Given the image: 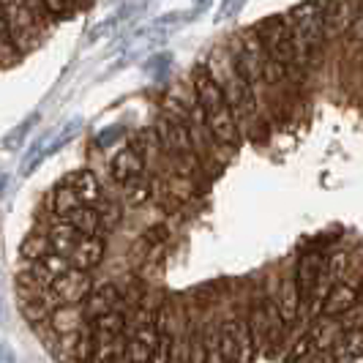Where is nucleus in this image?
<instances>
[{
	"mask_svg": "<svg viewBox=\"0 0 363 363\" xmlns=\"http://www.w3.org/2000/svg\"><path fill=\"white\" fill-rule=\"evenodd\" d=\"M336 320L342 323L345 333H347V330H363V303H361V298H358V303H355L352 309H347L345 314H339Z\"/></svg>",
	"mask_w": 363,
	"mask_h": 363,
	"instance_id": "25",
	"label": "nucleus"
},
{
	"mask_svg": "<svg viewBox=\"0 0 363 363\" xmlns=\"http://www.w3.org/2000/svg\"><path fill=\"white\" fill-rule=\"evenodd\" d=\"M50 325L57 336L63 333H77L88 325V314L82 309V303H63L50 314Z\"/></svg>",
	"mask_w": 363,
	"mask_h": 363,
	"instance_id": "11",
	"label": "nucleus"
},
{
	"mask_svg": "<svg viewBox=\"0 0 363 363\" xmlns=\"http://www.w3.org/2000/svg\"><path fill=\"white\" fill-rule=\"evenodd\" d=\"M273 298H276V306L281 311L284 323L292 328V323H295L298 314H301V290H298L295 276H284L281 284H279V292H276Z\"/></svg>",
	"mask_w": 363,
	"mask_h": 363,
	"instance_id": "12",
	"label": "nucleus"
},
{
	"mask_svg": "<svg viewBox=\"0 0 363 363\" xmlns=\"http://www.w3.org/2000/svg\"><path fill=\"white\" fill-rule=\"evenodd\" d=\"M69 268H72L69 257L57 255V252H50V255H44L41 259H36V262H33L30 273L36 276L41 284H52L55 279H57L63 271H69Z\"/></svg>",
	"mask_w": 363,
	"mask_h": 363,
	"instance_id": "17",
	"label": "nucleus"
},
{
	"mask_svg": "<svg viewBox=\"0 0 363 363\" xmlns=\"http://www.w3.org/2000/svg\"><path fill=\"white\" fill-rule=\"evenodd\" d=\"M257 33L262 38V47L268 50L276 63H281L290 77H306V69H303V63H301V57L295 52V41H292V33L290 28H287V19L284 14H279V17H268L259 28H257Z\"/></svg>",
	"mask_w": 363,
	"mask_h": 363,
	"instance_id": "4",
	"label": "nucleus"
},
{
	"mask_svg": "<svg viewBox=\"0 0 363 363\" xmlns=\"http://www.w3.org/2000/svg\"><path fill=\"white\" fill-rule=\"evenodd\" d=\"M104 252H107V235L104 233L82 235L79 243L74 246V252L69 255V262H72V268L88 271V268H96L104 259Z\"/></svg>",
	"mask_w": 363,
	"mask_h": 363,
	"instance_id": "8",
	"label": "nucleus"
},
{
	"mask_svg": "<svg viewBox=\"0 0 363 363\" xmlns=\"http://www.w3.org/2000/svg\"><path fill=\"white\" fill-rule=\"evenodd\" d=\"M41 3H44L47 14H50L52 19L69 17V14H72V6H69V0H41Z\"/></svg>",
	"mask_w": 363,
	"mask_h": 363,
	"instance_id": "26",
	"label": "nucleus"
},
{
	"mask_svg": "<svg viewBox=\"0 0 363 363\" xmlns=\"http://www.w3.org/2000/svg\"><path fill=\"white\" fill-rule=\"evenodd\" d=\"M121 306V292L115 290L112 284H104L99 290H91V295L82 301V309L88 314V320L99 317V314H107V311H115Z\"/></svg>",
	"mask_w": 363,
	"mask_h": 363,
	"instance_id": "13",
	"label": "nucleus"
},
{
	"mask_svg": "<svg viewBox=\"0 0 363 363\" xmlns=\"http://www.w3.org/2000/svg\"><path fill=\"white\" fill-rule=\"evenodd\" d=\"M172 345H175V336H172V333H159L156 345L150 347V358H147V363H169Z\"/></svg>",
	"mask_w": 363,
	"mask_h": 363,
	"instance_id": "24",
	"label": "nucleus"
},
{
	"mask_svg": "<svg viewBox=\"0 0 363 363\" xmlns=\"http://www.w3.org/2000/svg\"><path fill=\"white\" fill-rule=\"evenodd\" d=\"M205 363H230V361H224V358H221V352L211 347V350H208V361H205Z\"/></svg>",
	"mask_w": 363,
	"mask_h": 363,
	"instance_id": "28",
	"label": "nucleus"
},
{
	"mask_svg": "<svg viewBox=\"0 0 363 363\" xmlns=\"http://www.w3.org/2000/svg\"><path fill=\"white\" fill-rule=\"evenodd\" d=\"M79 205H85V202L77 197V191H74L66 181L57 183V186L52 189V194L47 197V208H50L57 218H63L66 213H72L74 208H79Z\"/></svg>",
	"mask_w": 363,
	"mask_h": 363,
	"instance_id": "18",
	"label": "nucleus"
},
{
	"mask_svg": "<svg viewBox=\"0 0 363 363\" xmlns=\"http://www.w3.org/2000/svg\"><path fill=\"white\" fill-rule=\"evenodd\" d=\"M63 221H69L74 230H79L82 235L104 233V230H101V216H99V211H96L93 205H79V208H74L72 213L63 216Z\"/></svg>",
	"mask_w": 363,
	"mask_h": 363,
	"instance_id": "19",
	"label": "nucleus"
},
{
	"mask_svg": "<svg viewBox=\"0 0 363 363\" xmlns=\"http://www.w3.org/2000/svg\"><path fill=\"white\" fill-rule=\"evenodd\" d=\"M123 191H126L128 205H145L147 200H153V191H156V175H140L134 181L123 183Z\"/></svg>",
	"mask_w": 363,
	"mask_h": 363,
	"instance_id": "20",
	"label": "nucleus"
},
{
	"mask_svg": "<svg viewBox=\"0 0 363 363\" xmlns=\"http://www.w3.org/2000/svg\"><path fill=\"white\" fill-rule=\"evenodd\" d=\"M93 0H69V6H72V11H77V9H88Z\"/></svg>",
	"mask_w": 363,
	"mask_h": 363,
	"instance_id": "29",
	"label": "nucleus"
},
{
	"mask_svg": "<svg viewBox=\"0 0 363 363\" xmlns=\"http://www.w3.org/2000/svg\"><path fill=\"white\" fill-rule=\"evenodd\" d=\"M47 233V238H50V246H52V252H57V255H72L74 246L79 243V238H82V233L79 230H74L69 221H55L50 230H44Z\"/></svg>",
	"mask_w": 363,
	"mask_h": 363,
	"instance_id": "14",
	"label": "nucleus"
},
{
	"mask_svg": "<svg viewBox=\"0 0 363 363\" xmlns=\"http://www.w3.org/2000/svg\"><path fill=\"white\" fill-rule=\"evenodd\" d=\"M0 363H14V355H11V350L0 342Z\"/></svg>",
	"mask_w": 363,
	"mask_h": 363,
	"instance_id": "27",
	"label": "nucleus"
},
{
	"mask_svg": "<svg viewBox=\"0 0 363 363\" xmlns=\"http://www.w3.org/2000/svg\"><path fill=\"white\" fill-rule=\"evenodd\" d=\"M22 257L25 259H30V262H36V259H41L44 255H50L52 252V246H50V238H47V233H33V235L25 238V243H22Z\"/></svg>",
	"mask_w": 363,
	"mask_h": 363,
	"instance_id": "21",
	"label": "nucleus"
},
{
	"mask_svg": "<svg viewBox=\"0 0 363 363\" xmlns=\"http://www.w3.org/2000/svg\"><path fill=\"white\" fill-rule=\"evenodd\" d=\"M63 181L72 186L77 191V197L85 202V205H96V200L101 197V186H99V178L93 175L91 169H77L72 175H66Z\"/></svg>",
	"mask_w": 363,
	"mask_h": 363,
	"instance_id": "16",
	"label": "nucleus"
},
{
	"mask_svg": "<svg viewBox=\"0 0 363 363\" xmlns=\"http://www.w3.org/2000/svg\"><path fill=\"white\" fill-rule=\"evenodd\" d=\"M126 333V317L121 311H107V314H99L91 320V336L96 342H104V339H115Z\"/></svg>",
	"mask_w": 363,
	"mask_h": 363,
	"instance_id": "15",
	"label": "nucleus"
},
{
	"mask_svg": "<svg viewBox=\"0 0 363 363\" xmlns=\"http://www.w3.org/2000/svg\"><path fill=\"white\" fill-rule=\"evenodd\" d=\"M284 19H287V28L295 41V52L301 57L303 69L309 72L325 55V47L330 44L325 36V22H323V0H306V3L290 9Z\"/></svg>",
	"mask_w": 363,
	"mask_h": 363,
	"instance_id": "3",
	"label": "nucleus"
},
{
	"mask_svg": "<svg viewBox=\"0 0 363 363\" xmlns=\"http://www.w3.org/2000/svg\"><path fill=\"white\" fill-rule=\"evenodd\" d=\"M325 262H328V252H323V249H311V252L301 255L298 268H295V281H298V290H301V303L306 301V295L311 292L314 281L323 276Z\"/></svg>",
	"mask_w": 363,
	"mask_h": 363,
	"instance_id": "7",
	"label": "nucleus"
},
{
	"mask_svg": "<svg viewBox=\"0 0 363 363\" xmlns=\"http://www.w3.org/2000/svg\"><path fill=\"white\" fill-rule=\"evenodd\" d=\"M358 290L352 287V284H347V281H336L330 290H328L325 301H323V311H320V317H339V314H345L347 309H352L355 303H358Z\"/></svg>",
	"mask_w": 363,
	"mask_h": 363,
	"instance_id": "9",
	"label": "nucleus"
},
{
	"mask_svg": "<svg viewBox=\"0 0 363 363\" xmlns=\"http://www.w3.org/2000/svg\"><path fill=\"white\" fill-rule=\"evenodd\" d=\"M342 363H363V352H358V355H350L347 361H342Z\"/></svg>",
	"mask_w": 363,
	"mask_h": 363,
	"instance_id": "30",
	"label": "nucleus"
},
{
	"mask_svg": "<svg viewBox=\"0 0 363 363\" xmlns=\"http://www.w3.org/2000/svg\"><path fill=\"white\" fill-rule=\"evenodd\" d=\"M140 175H145V159H143L131 145H126L123 150H118L115 159H112V178L123 186V183L134 181V178H140Z\"/></svg>",
	"mask_w": 363,
	"mask_h": 363,
	"instance_id": "10",
	"label": "nucleus"
},
{
	"mask_svg": "<svg viewBox=\"0 0 363 363\" xmlns=\"http://www.w3.org/2000/svg\"><path fill=\"white\" fill-rule=\"evenodd\" d=\"M233 63L240 72V77L257 91V85H284L290 79L287 69L281 63H276L268 50L262 47V38L257 33V28L240 30L235 38V50H233Z\"/></svg>",
	"mask_w": 363,
	"mask_h": 363,
	"instance_id": "2",
	"label": "nucleus"
},
{
	"mask_svg": "<svg viewBox=\"0 0 363 363\" xmlns=\"http://www.w3.org/2000/svg\"><path fill=\"white\" fill-rule=\"evenodd\" d=\"M355 19H358L355 17V6L350 0H328V3H323V22H325L328 41H336L345 33H350Z\"/></svg>",
	"mask_w": 363,
	"mask_h": 363,
	"instance_id": "6",
	"label": "nucleus"
},
{
	"mask_svg": "<svg viewBox=\"0 0 363 363\" xmlns=\"http://www.w3.org/2000/svg\"><path fill=\"white\" fill-rule=\"evenodd\" d=\"M93 208H96L99 216H101V230H112V227L121 221V216H123V211H121L112 200H101V197H99Z\"/></svg>",
	"mask_w": 363,
	"mask_h": 363,
	"instance_id": "23",
	"label": "nucleus"
},
{
	"mask_svg": "<svg viewBox=\"0 0 363 363\" xmlns=\"http://www.w3.org/2000/svg\"><path fill=\"white\" fill-rule=\"evenodd\" d=\"M314 350H320V345H317V336L311 333V330H306L295 345H292V350L287 352V363H301L306 355H311Z\"/></svg>",
	"mask_w": 363,
	"mask_h": 363,
	"instance_id": "22",
	"label": "nucleus"
},
{
	"mask_svg": "<svg viewBox=\"0 0 363 363\" xmlns=\"http://www.w3.org/2000/svg\"><path fill=\"white\" fill-rule=\"evenodd\" d=\"M211 74L216 77V82L221 85V93L227 99V107L233 109V115H235L240 137H246V140H265L268 126H265V118H262V109H259L257 91L240 77L235 63H230L224 69V74L218 72V69H211Z\"/></svg>",
	"mask_w": 363,
	"mask_h": 363,
	"instance_id": "1",
	"label": "nucleus"
},
{
	"mask_svg": "<svg viewBox=\"0 0 363 363\" xmlns=\"http://www.w3.org/2000/svg\"><path fill=\"white\" fill-rule=\"evenodd\" d=\"M50 290L57 295L60 303H82V301L91 295L93 279H91V273L79 271V268H69V271H63L52 284H50Z\"/></svg>",
	"mask_w": 363,
	"mask_h": 363,
	"instance_id": "5",
	"label": "nucleus"
}]
</instances>
